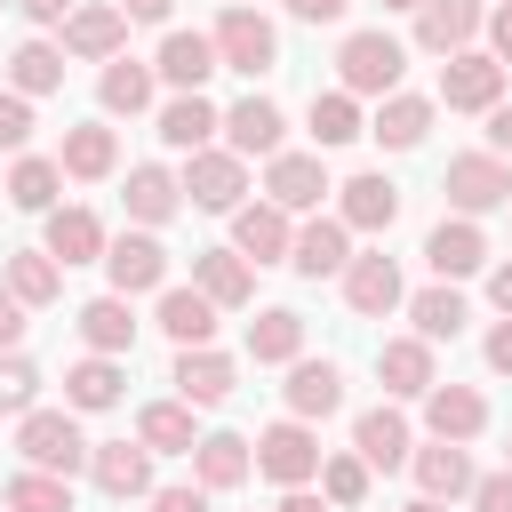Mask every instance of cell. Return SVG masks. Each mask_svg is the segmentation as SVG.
<instances>
[{
  "label": "cell",
  "mask_w": 512,
  "mask_h": 512,
  "mask_svg": "<svg viewBox=\"0 0 512 512\" xmlns=\"http://www.w3.org/2000/svg\"><path fill=\"white\" fill-rule=\"evenodd\" d=\"M480 360H488L496 376H512V320H496V328H488V344H480Z\"/></svg>",
  "instance_id": "816d5d0a"
},
{
  "label": "cell",
  "mask_w": 512,
  "mask_h": 512,
  "mask_svg": "<svg viewBox=\"0 0 512 512\" xmlns=\"http://www.w3.org/2000/svg\"><path fill=\"white\" fill-rule=\"evenodd\" d=\"M248 360H256V368H288V360H304V312L264 304V312L248 320Z\"/></svg>",
  "instance_id": "e575fe53"
},
{
  "label": "cell",
  "mask_w": 512,
  "mask_h": 512,
  "mask_svg": "<svg viewBox=\"0 0 512 512\" xmlns=\"http://www.w3.org/2000/svg\"><path fill=\"white\" fill-rule=\"evenodd\" d=\"M408 512H448V504H432V496H416V504H408Z\"/></svg>",
  "instance_id": "94428289"
},
{
  "label": "cell",
  "mask_w": 512,
  "mask_h": 512,
  "mask_svg": "<svg viewBox=\"0 0 512 512\" xmlns=\"http://www.w3.org/2000/svg\"><path fill=\"white\" fill-rule=\"evenodd\" d=\"M504 208H512V200H504Z\"/></svg>",
  "instance_id": "003e7915"
},
{
  "label": "cell",
  "mask_w": 512,
  "mask_h": 512,
  "mask_svg": "<svg viewBox=\"0 0 512 512\" xmlns=\"http://www.w3.org/2000/svg\"><path fill=\"white\" fill-rule=\"evenodd\" d=\"M16 8H24L40 32H64V16H72V0H16Z\"/></svg>",
  "instance_id": "db71d44e"
},
{
  "label": "cell",
  "mask_w": 512,
  "mask_h": 512,
  "mask_svg": "<svg viewBox=\"0 0 512 512\" xmlns=\"http://www.w3.org/2000/svg\"><path fill=\"white\" fill-rule=\"evenodd\" d=\"M424 264H432V280H472L480 264H488V232L472 224V216H440L432 232H424Z\"/></svg>",
  "instance_id": "9a60e30c"
},
{
  "label": "cell",
  "mask_w": 512,
  "mask_h": 512,
  "mask_svg": "<svg viewBox=\"0 0 512 512\" xmlns=\"http://www.w3.org/2000/svg\"><path fill=\"white\" fill-rule=\"evenodd\" d=\"M336 192H344V200H336V224H344V232H392V224H400V184H392L384 168H360V176H344Z\"/></svg>",
  "instance_id": "5bb4252c"
},
{
  "label": "cell",
  "mask_w": 512,
  "mask_h": 512,
  "mask_svg": "<svg viewBox=\"0 0 512 512\" xmlns=\"http://www.w3.org/2000/svg\"><path fill=\"white\" fill-rule=\"evenodd\" d=\"M152 128H160V144H168V152H208V144L224 136V112H216L208 96H168Z\"/></svg>",
  "instance_id": "d6a6232c"
},
{
  "label": "cell",
  "mask_w": 512,
  "mask_h": 512,
  "mask_svg": "<svg viewBox=\"0 0 512 512\" xmlns=\"http://www.w3.org/2000/svg\"><path fill=\"white\" fill-rule=\"evenodd\" d=\"M120 200H128V224H136V232H160V224H168V216L184 208V192H176V176H168L160 160H136V168H128V192H120Z\"/></svg>",
  "instance_id": "836d02e7"
},
{
  "label": "cell",
  "mask_w": 512,
  "mask_h": 512,
  "mask_svg": "<svg viewBox=\"0 0 512 512\" xmlns=\"http://www.w3.org/2000/svg\"><path fill=\"white\" fill-rule=\"evenodd\" d=\"M280 136H288V120H280L272 96L248 88L240 104H224V152H240V160H272V152H288Z\"/></svg>",
  "instance_id": "7c38bea8"
},
{
  "label": "cell",
  "mask_w": 512,
  "mask_h": 512,
  "mask_svg": "<svg viewBox=\"0 0 512 512\" xmlns=\"http://www.w3.org/2000/svg\"><path fill=\"white\" fill-rule=\"evenodd\" d=\"M400 72H408V40H392L384 24L344 32V48H336V88L344 96H392Z\"/></svg>",
  "instance_id": "6da1fadb"
},
{
  "label": "cell",
  "mask_w": 512,
  "mask_h": 512,
  "mask_svg": "<svg viewBox=\"0 0 512 512\" xmlns=\"http://www.w3.org/2000/svg\"><path fill=\"white\" fill-rule=\"evenodd\" d=\"M408 472H416V496H432V504H456V496H472V456L456 448V440H432V448H416L408 456Z\"/></svg>",
  "instance_id": "1f68e13d"
},
{
  "label": "cell",
  "mask_w": 512,
  "mask_h": 512,
  "mask_svg": "<svg viewBox=\"0 0 512 512\" xmlns=\"http://www.w3.org/2000/svg\"><path fill=\"white\" fill-rule=\"evenodd\" d=\"M320 432L312 424H296V416H280V424H264L256 432V472L272 480V488H312L320 480Z\"/></svg>",
  "instance_id": "277c9868"
},
{
  "label": "cell",
  "mask_w": 512,
  "mask_h": 512,
  "mask_svg": "<svg viewBox=\"0 0 512 512\" xmlns=\"http://www.w3.org/2000/svg\"><path fill=\"white\" fill-rule=\"evenodd\" d=\"M144 504H152V512H208V488H192V480H184V488H152Z\"/></svg>",
  "instance_id": "f907efd6"
},
{
  "label": "cell",
  "mask_w": 512,
  "mask_h": 512,
  "mask_svg": "<svg viewBox=\"0 0 512 512\" xmlns=\"http://www.w3.org/2000/svg\"><path fill=\"white\" fill-rule=\"evenodd\" d=\"M168 384H176V400H184V408H224V400H232V384H240V368H232L216 344H192V352H176Z\"/></svg>",
  "instance_id": "ac0fdd59"
},
{
  "label": "cell",
  "mask_w": 512,
  "mask_h": 512,
  "mask_svg": "<svg viewBox=\"0 0 512 512\" xmlns=\"http://www.w3.org/2000/svg\"><path fill=\"white\" fill-rule=\"evenodd\" d=\"M504 472H512V448H504Z\"/></svg>",
  "instance_id": "be15d7a7"
},
{
  "label": "cell",
  "mask_w": 512,
  "mask_h": 512,
  "mask_svg": "<svg viewBox=\"0 0 512 512\" xmlns=\"http://www.w3.org/2000/svg\"><path fill=\"white\" fill-rule=\"evenodd\" d=\"M104 280H112V296L168 288V248H160V232H120V240H104Z\"/></svg>",
  "instance_id": "9c48e42d"
},
{
  "label": "cell",
  "mask_w": 512,
  "mask_h": 512,
  "mask_svg": "<svg viewBox=\"0 0 512 512\" xmlns=\"http://www.w3.org/2000/svg\"><path fill=\"white\" fill-rule=\"evenodd\" d=\"M0 504H8V512H72V480H56V472H16V480L0 488Z\"/></svg>",
  "instance_id": "f6af8a7d"
},
{
  "label": "cell",
  "mask_w": 512,
  "mask_h": 512,
  "mask_svg": "<svg viewBox=\"0 0 512 512\" xmlns=\"http://www.w3.org/2000/svg\"><path fill=\"white\" fill-rule=\"evenodd\" d=\"M16 456H24V472H56V480L88 472L80 416H72V408H32V416H16Z\"/></svg>",
  "instance_id": "7a4b0ae2"
},
{
  "label": "cell",
  "mask_w": 512,
  "mask_h": 512,
  "mask_svg": "<svg viewBox=\"0 0 512 512\" xmlns=\"http://www.w3.org/2000/svg\"><path fill=\"white\" fill-rule=\"evenodd\" d=\"M352 456H360L368 472H400V464L416 456V432H408V416H400L392 400L360 408V416H352Z\"/></svg>",
  "instance_id": "30bf717a"
},
{
  "label": "cell",
  "mask_w": 512,
  "mask_h": 512,
  "mask_svg": "<svg viewBox=\"0 0 512 512\" xmlns=\"http://www.w3.org/2000/svg\"><path fill=\"white\" fill-rule=\"evenodd\" d=\"M0 288H8V296H16L24 312H40V304H56V296H64V264H56L48 248H16V256H8V280H0Z\"/></svg>",
  "instance_id": "f35d334b"
},
{
  "label": "cell",
  "mask_w": 512,
  "mask_h": 512,
  "mask_svg": "<svg viewBox=\"0 0 512 512\" xmlns=\"http://www.w3.org/2000/svg\"><path fill=\"white\" fill-rule=\"evenodd\" d=\"M288 264H296L304 280H336V272L352 264V232H344L336 216H304L296 240H288Z\"/></svg>",
  "instance_id": "7402d4cb"
},
{
  "label": "cell",
  "mask_w": 512,
  "mask_h": 512,
  "mask_svg": "<svg viewBox=\"0 0 512 512\" xmlns=\"http://www.w3.org/2000/svg\"><path fill=\"white\" fill-rule=\"evenodd\" d=\"M232 8H240V0H232Z\"/></svg>",
  "instance_id": "03108f58"
},
{
  "label": "cell",
  "mask_w": 512,
  "mask_h": 512,
  "mask_svg": "<svg viewBox=\"0 0 512 512\" xmlns=\"http://www.w3.org/2000/svg\"><path fill=\"white\" fill-rule=\"evenodd\" d=\"M440 104H448V112H496V104H504V64H496L488 48L448 56V64H440Z\"/></svg>",
  "instance_id": "52a82bcc"
},
{
  "label": "cell",
  "mask_w": 512,
  "mask_h": 512,
  "mask_svg": "<svg viewBox=\"0 0 512 512\" xmlns=\"http://www.w3.org/2000/svg\"><path fill=\"white\" fill-rule=\"evenodd\" d=\"M248 472H256V440H240V432H200V448H192V488L224 496V488H240Z\"/></svg>",
  "instance_id": "484cf974"
},
{
  "label": "cell",
  "mask_w": 512,
  "mask_h": 512,
  "mask_svg": "<svg viewBox=\"0 0 512 512\" xmlns=\"http://www.w3.org/2000/svg\"><path fill=\"white\" fill-rule=\"evenodd\" d=\"M424 432L464 448V440H480V432H488V400H480L472 384H432V392H424Z\"/></svg>",
  "instance_id": "d4e9b609"
},
{
  "label": "cell",
  "mask_w": 512,
  "mask_h": 512,
  "mask_svg": "<svg viewBox=\"0 0 512 512\" xmlns=\"http://www.w3.org/2000/svg\"><path fill=\"white\" fill-rule=\"evenodd\" d=\"M384 8H408V16H416V0H384Z\"/></svg>",
  "instance_id": "6125c7cd"
},
{
  "label": "cell",
  "mask_w": 512,
  "mask_h": 512,
  "mask_svg": "<svg viewBox=\"0 0 512 512\" xmlns=\"http://www.w3.org/2000/svg\"><path fill=\"white\" fill-rule=\"evenodd\" d=\"M376 384H384L392 400H424V392L440 384L432 344H424V336H384V344H376Z\"/></svg>",
  "instance_id": "d6986e66"
},
{
  "label": "cell",
  "mask_w": 512,
  "mask_h": 512,
  "mask_svg": "<svg viewBox=\"0 0 512 512\" xmlns=\"http://www.w3.org/2000/svg\"><path fill=\"white\" fill-rule=\"evenodd\" d=\"M368 136H376L384 152H416V144L432 136V96H408V88L376 96V112H368Z\"/></svg>",
  "instance_id": "83f0119b"
},
{
  "label": "cell",
  "mask_w": 512,
  "mask_h": 512,
  "mask_svg": "<svg viewBox=\"0 0 512 512\" xmlns=\"http://www.w3.org/2000/svg\"><path fill=\"white\" fill-rule=\"evenodd\" d=\"M408 320H416V336H424V344H456V336H464V320H472V304H464L448 280H432V288H416V296H408Z\"/></svg>",
  "instance_id": "ab89813d"
},
{
  "label": "cell",
  "mask_w": 512,
  "mask_h": 512,
  "mask_svg": "<svg viewBox=\"0 0 512 512\" xmlns=\"http://www.w3.org/2000/svg\"><path fill=\"white\" fill-rule=\"evenodd\" d=\"M120 400H128V368H120V360L88 352V360L64 368V408H72V416H104V408H120Z\"/></svg>",
  "instance_id": "cb8c5ba5"
},
{
  "label": "cell",
  "mask_w": 512,
  "mask_h": 512,
  "mask_svg": "<svg viewBox=\"0 0 512 512\" xmlns=\"http://www.w3.org/2000/svg\"><path fill=\"white\" fill-rule=\"evenodd\" d=\"M336 280H344V304H352L360 320H384V312H400V304H408V288H400V264H392L384 248L352 256V264H344Z\"/></svg>",
  "instance_id": "2e32d148"
},
{
  "label": "cell",
  "mask_w": 512,
  "mask_h": 512,
  "mask_svg": "<svg viewBox=\"0 0 512 512\" xmlns=\"http://www.w3.org/2000/svg\"><path fill=\"white\" fill-rule=\"evenodd\" d=\"M320 192H336V184H328V168H320V152H272V160H264V200H272V208L312 216V208H320Z\"/></svg>",
  "instance_id": "4fadbf2b"
},
{
  "label": "cell",
  "mask_w": 512,
  "mask_h": 512,
  "mask_svg": "<svg viewBox=\"0 0 512 512\" xmlns=\"http://www.w3.org/2000/svg\"><path fill=\"white\" fill-rule=\"evenodd\" d=\"M0 8H16V0H0Z\"/></svg>",
  "instance_id": "e7e4bbea"
},
{
  "label": "cell",
  "mask_w": 512,
  "mask_h": 512,
  "mask_svg": "<svg viewBox=\"0 0 512 512\" xmlns=\"http://www.w3.org/2000/svg\"><path fill=\"white\" fill-rule=\"evenodd\" d=\"M104 216L96 208H48V232H40V248L56 256V264H104Z\"/></svg>",
  "instance_id": "f546056e"
},
{
  "label": "cell",
  "mask_w": 512,
  "mask_h": 512,
  "mask_svg": "<svg viewBox=\"0 0 512 512\" xmlns=\"http://www.w3.org/2000/svg\"><path fill=\"white\" fill-rule=\"evenodd\" d=\"M488 152L512 168V104H496V112H488Z\"/></svg>",
  "instance_id": "11a10c76"
},
{
  "label": "cell",
  "mask_w": 512,
  "mask_h": 512,
  "mask_svg": "<svg viewBox=\"0 0 512 512\" xmlns=\"http://www.w3.org/2000/svg\"><path fill=\"white\" fill-rule=\"evenodd\" d=\"M112 8H120L128 24H168V8H176V0H112Z\"/></svg>",
  "instance_id": "6f0895ef"
},
{
  "label": "cell",
  "mask_w": 512,
  "mask_h": 512,
  "mask_svg": "<svg viewBox=\"0 0 512 512\" xmlns=\"http://www.w3.org/2000/svg\"><path fill=\"white\" fill-rule=\"evenodd\" d=\"M480 32H488V56H496V64H504V72H512V0H496V8H488V24H480Z\"/></svg>",
  "instance_id": "681fc988"
},
{
  "label": "cell",
  "mask_w": 512,
  "mask_h": 512,
  "mask_svg": "<svg viewBox=\"0 0 512 512\" xmlns=\"http://www.w3.org/2000/svg\"><path fill=\"white\" fill-rule=\"evenodd\" d=\"M120 48H128V16H120L112 0H88V8H72V16H64V56L112 64Z\"/></svg>",
  "instance_id": "44dd1931"
},
{
  "label": "cell",
  "mask_w": 512,
  "mask_h": 512,
  "mask_svg": "<svg viewBox=\"0 0 512 512\" xmlns=\"http://www.w3.org/2000/svg\"><path fill=\"white\" fill-rule=\"evenodd\" d=\"M152 88H160V72H152V64L112 56V64H104V80H96V104H104L112 120H136V112H152Z\"/></svg>",
  "instance_id": "d590c367"
},
{
  "label": "cell",
  "mask_w": 512,
  "mask_h": 512,
  "mask_svg": "<svg viewBox=\"0 0 512 512\" xmlns=\"http://www.w3.org/2000/svg\"><path fill=\"white\" fill-rule=\"evenodd\" d=\"M320 496H328V512H360L368 504V464L344 448V456H320Z\"/></svg>",
  "instance_id": "ee69618b"
},
{
  "label": "cell",
  "mask_w": 512,
  "mask_h": 512,
  "mask_svg": "<svg viewBox=\"0 0 512 512\" xmlns=\"http://www.w3.org/2000/svg\"><path fill=\"white\" fill-rule=\"evenodd\" d=\"M288 240H296V224H288V208H272V200H240L232 208V256L240 264H288Z\"/></svg>",
  "instance_id": "ba28073f"
},
{
  "label": "cell",
  "mask_w": 512,
  "mask_h": 512,
  "mask_svg": "<svg viewBox=\"0 0 512 512\" xmlns=\"http://www.w3.org/2000/svg\"><path fill=\"white\" fill-rule=\"evenodd\" d=\"M32 144V104L16 88H0V152H24Z\"/></svg>",
  "instance_id": "7dc6e473"
},
{
  "label": "cell",
  "mask_w": 512,
  "mask_h": 512,
  "mask_svg": "<svg viewBox=\"0 0 512 512\" xmlns=\"http://www.w3.org/2000/svg\"><path fill=\"white\" fill-rule=\"evenodd\" d=\"M152 72H160L176 96H200L208 72H224V64H216V40H208V32H168L160 56H152Z\"/></svg>",
  "instance_id": "4316f807"
},
{
  "label": "cell",
  "mask_w": 512,
  "mask_h": 512,
  "mask_svg": "<svg viewBox=\"0 0 512 512\" xmlns=\"http://www.w3.org/2000/svg\"><path fill=\"white\" fill-rule=\"evenodd\" d=\"M480 24H488V8L480 0H416V48L424 56H464L472 40H480Z\"/></svg>",
  "instance_id": "8fae6325"
},
{
  "label": "cell",
  "mask_w": 512,
  "mask_h": 512,
  "mask_svg": "<svg viewBox=\"0 0 512 512\" xmlns=\"http://www.w3.org/2000/svg\"><path fill=\"white\" fill-rule=\"evenodd\" d=\"M8 88L32 104V96H56L64 88V48L56 40H24L16 56H8Z\"/></svg>",
  "instance_id": "b9f144b4"
},
{
  "label": "cell",
  "mask_w": 512,
  "mask_h": 512,
  "mask_svg": "<svg viewBox=\"0 0 512 512\" xmlns=\"http://www.w3.org/2000/svg\"><path fill=\"white\" fill-rule=\"evenodd\" d=\"M488 304H496V312H504V320H512V256H504V264H496V272H488Z\"/></svg>",
  "instance_id": "680465c9"
},
{
  "label": "cell",
  "mask_w": 512,
  "mask_h": 512,
  "mask_svg": "<svg viewBox=\"0 0 512 512\" xmlns=\"http://www.w3.org/2000/svg\"><path fill=\"white\" fill-rule=\"evenodd\" d=\"M176 192H184V208L232 216V208H240V192H248V160H240V152H224V144H208V152H184V176H176Z\"/></svg>",
  "instance_id": "5b68a950"
},
{
  "label": "cell",
  "mask_w": 512,
  "mask_h": 512,
  "mask_svg": "<svg viewBox=\"0 0 512 512\" xmlns=\"http://www.w3.org/2000/svg\"><path fill=\"white\" fill-rule=\"evenodd\" d=\"M192 288H200L216 312H248V304H256V264H240L232 248H200V256H192Z\"/></svg>",
  "instance_id": "603a6c76"
},
{
  "label": "cell",
  "mask_w": 512,
  "mask_h": 512,
  "mask_svg": "<svg viewBox=\"0 0 512 512\" xmlns=\"http://www.w3.org/2000/svg\"><path fill=\"white\" fill-rule=\"evenodd\" d=\"M304 128H312V144H320V152H336V144H352V136H368V112H360V96H344V88H328V96H312V112H304Z\"/></svg>",
  "instance_id": "7bdbcfd3"
},
{
  "label": "cell",
  "mask_w": 512,
  "mask_h": 512,
  "mask_svg": "<svg viewBox=\"0 0 512 512\" xmlns=\"http://www.w3.org/2000/svg\"><path fill=\"white\" fill-rule=\"evenodd\" d=\"M40 408V368L24 352H0V416H32Z\"/></svg>",
  "instance_id": "bcb514c9"
},
{
  "label": "cell",
  "mask_w": 512,
  "mask_h": 512,
  "mask_svg": "<svg viewBox=\"0 0 512 512\" xmlns=\"http://www.w3.org/2000/svg\"><path fill=\"white\" fill-rule=\"evenodd\" d=\"M160 336H168L176 352L208 344V336H216V304H208L200 288H160Z\"/></svg>",
  "instance_id": "60d3db41"
},
{
  "label": "cell",
  "mask_w": 512,
  "mask_h": 512,
  "mask_svg": "<svg viewBox=\"0 0 512 512\" xmlns=\"http://www.w3.org/2000/svg\"><path fill=\"white\" fill-rule=\"evenodd\" d=\"M280 400H288V416H296V424H320V416H336V408H344V368H336V360H288Z\"/></svg>",
  "instance_id": "ffe728a7"
},
{
  "label": "cell",
  "mask_w": 512,
  "mask_h": 512,
  "mask_svg": "<svg viewBox=\"0 0 512 512\" xmlns=\"http://www.w3.org/2000/svg\"><path fill=\"white\" fill-rule=\"evenodd\" d=\"M344 8H352V0H288V16H296V24H336Z\"/></svg>",
  "instance_id": "9f6ffc18"
},
{
  "label": "cell",
  "mask_w": 512,
  "mask_h": 512,
  "mask_svg": "<svg viewBox=\"0 0 512 512\" xmlns=\"http://www.w3.org/2000/svg\"><path fill=\"white\" fill-rule=\"evenodd\" d=\"M88 480L128 504V496H152V448L144 440H88Z\"/></svg>",
  "instance_id": "e0dca14e"
},
{
  "label": "cell",
  "mask_w": 512,
  "mask_h": 512,
  "mask_svg": "<svg viewBox=\"0 0 512 512\" xmlns=\"http://www.w3.org/2000/svg\"><path fill=\"white\" fill-rule=\"evenodd\" d=\"M280 512H328L320 488H280Z\"/></svg>",
  "instance_id": "91938a15"
},
{
  "label": "cell",
  "mask_w": 512,
  "mask_h": 512,
  "mask_svg": "<svg viewBox=\"0 0 512 512\" xmlns=\"http://www.w3.org/2000/svg\"><path fill=\"white\" fill-rule=\"evenodd\" d=\"M136 440H144L152 456H192V448H200V424H192L184 400H144V408H136Z\"/></svg>",
  "instance_id": "8d00e7d4"
},
{
  "label": "cell",
  "mask_w": 512,
  "mask_h": 512,
  "mask_svg": "<svg viewBox=\"0 0 512 512\" xmlns=\"http://www.w3.org/2000/svg\"><path fill=\"white\" fill-rule=\"evenodd\" d=\"M56 168H64L72 184H104V176L120 168V136H112L104 120H80V128H64V144H56Z\"/></svg>",
  "instance_id": "f1b7e54d"
},
{
  "label": "cell",
  "mask_w": 512,
  "mask_h": 512,
  "mask_svg": "<svg viewBox=\"0 0 512 512\" xmlns=\"http://www.w3.org/2000/svg\"><path fill=\"white\" fill-rule=\"evenodd\" d=\"M440 192H448V208H456V216H488V208H504V200H512V168H504L496 152H456V160H448V176H440Z\"/></svg>",
  "instance_id": "8992f818"
},
{
  "label": "cell",
  "mask_w": 512,
  "mask_h": 512,
  "mask_svg": "<svg viewBox=\"0 0 512 512\" xmlns=\"http://www.w3.org/2000/svg\"><path fill=\"white\" fill-rule=\"evenodd\" d=\"M472 512H512V472H480L472 480Z\"/></svg>",
  "instance_id": "c3c4849f"
},
{
  "label": "cell",
  "mask_w": 512,
  "mask_h": 512,
  "mask_svg": "<svg viewBox=\"0 0 512 512\" xmlns=\"http://www.w3.org/2000/svg\"><path fill=\"white\" fill-rule=\"evenodd\" d=\"M56 192H64V168H56V152H16V168H8V208H24V216H48V208H56Z\"/></svg>",
  "instance_id": "74e56055"
},
{
  "label": "cell",
  "mask_w": 512,
  "mask_h": 512,
  "mask_svg": "<svg viewBox=\"0 0 512 512\" xmlns=\"http://www.w3.org/2000/svg\"><path fill=\"white\" fill-rule=\"evenodd\" d=\"M72 328H80V344L104 352V360H128V352H136V312H128V296H88V304L72 312Z\"/></svg>",
  "instance_id": "4dcf8cb0"
},
{
  "label": "cell",
  "mask_w": 512,
  "mask_h": 512,
  "mask_svg": "<svg viewBox=\"0 0 512 512\" xmlns=\"http://www.w3.org/2000/svg\"><path fill=\"white\" fill-rule=\"evenodd\" d=\"M208 40H216V64H224V72H240V80H256V72H272V64H280V32H272V16H264V8H248V0H240V8H224Z\"/></svg>",
  "instance_id": "3957f363"
},
{
  "label": "cell",
  "mask_w": 512,
  "mask_h": 512,
  "mask_svg": "<svg viewBox=\"0 0 512 512\" xmlns=\"http://www.w3.org/2000/svg\"><path fill=\"white\" fill-rule=\"evenodd\" d=\"M24 328H32V320H24V304L0 288V352H16V344H24Z\"/></svg>",
  "instance_id": "f5cc1de1"
}]
</instances>
